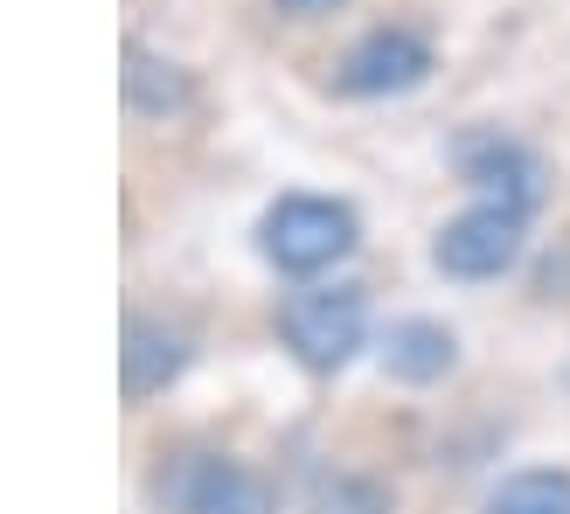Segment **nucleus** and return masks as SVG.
Listing matches in <instances>:
<instances>
[{"label": "nucleus", "instance_id": "nucleus-4", "mask_svg": "<svg viewBox=\"0 0 570 514\" xmlns=\"http://www.w3.org/2000/svg\"><path fill=\"white\" fill-rule=\"evenodd\" d=\"M432 257H439L445 278H501L522 257V209L480 202L466 216H452L439 230V244H432Z\"/></svg>", "mask_w": 570, "mask_h": 514}, {"label": "nucleus", "instance_id": "nucleus-3", "mask_svg": "<svg viewBox=\"0 0 570 514\" xmlns=\"http://www.w3.org/2000/svg\"><path fill=\"white\" fill-rule=\"evenodd\" d=\"M278 334L306 368H341L362 348V293L355 285H306L278 306Z\"/></svg>", "mask_w": 570, "mask_h": 514}, {"label": "nucleus", "instance_id": "nucleus-7", "mask_svg": "<svg viewBox=\"0 0 570 514\" xmlns=\"http://www.w3.org/2000/svg\"><path fill=\"white\" fill-rule=\"evenodd\" d=\"M466 181L494 188V202L522 209V216L535 202V160L515 147V139H473V147H466Z\"/></svg>", "mask_w": 570, "mask_h": 514}, {"label": "nucleus", "instance_id": "nucleus-12", "mask_svg": "<svg viewBox=\"0 0 570 514\" xmlns=\"http://www.w3.org/2000/svg\"><path fill=\"white\" fill-rule=\"evenodd\" d=\"M278 8H293V14H321V8H334V0H278Z\"/></svg>", "mask_w": 570, "mask_h": 514}, {"label": "nucleus", "instance_id": "nucleus-11", "mask_svg": "<svg viewBox=\"0 0 570 514\" xmlns=\"http://www.w3.org/2000/svg\"><path fill=\"white\" fill-rule=\"evenodd\" d=\"M126 63H132V70H126V91H132L139 105H160V111H167V105H181V77H175V70H167V77H154L160 63H154L147 49H132Z\"/></svg>", "mask_w": 570, "mask_h": 514}, {"label": "nucleus", "instance_id": "nucleus-8", "mask_svg": "<svg viewBox=\"0 0 570 514\" xmlns=\"http://www.w3.org/2000/svg\"><path fill=\"white\" fill-rule=\"evenodd\" d=\"M383 368L390 376H404V383H432L452 368V334L439 320H404V327H390L383 334Z\"/></svg>", "mask_w": 570, "mask_h": 514}, {"label": "nucleus", "instance_id": "nucleus-9", "mask_svg": "<svg viewBox=\"0 0 570 514\" xmlns=\"http://www.w3.org/2000/svg\"><path fill=\"white\" fill-rule=\"evenodd\" d=\"M488 514H570V473H515Z\"/></svg>", "mask_w": 570, "mask_h": 514}, {"label": "nucleus", "instance_id": "nucleus-10", "mask_svg": "<svg viewBox=\"0 0 570 514\" xmlns=\"http://www.w3.org/2000/svg\"><path fill=\"white\" fill-rule=\"evenodd\" d=\"M313 514H390V494L376 480H355V473H334L321 494H313Z\"/></svg>", "mask_w": 570, "mask_h": 514}, {"label": "nucleus", "instance_id": "nucleus-6", "mask_svg": "<svg viewBox=\"0 0 570 514\" xmlns=\"http://www.w3.org/2000/svg\"><path fill=\"white\" fill-rule=\"evenodd\" d=\"M119 362H126V396H132V404H147L154 389H167V383L181 376L188 340H181L175 327H167V320H132V327H126Z\"/></svg>", "mask_w": 570, "mask_h": 514}, {"label": "nucleus", "instance_id": "nucleus-1", "mask_svg": "<svg viewBox=\"0 0 570 514\" xmlns=\"http://www.w3.org/2000/svg\"><path fill=\"white\" fill-rule=\"evenodd\" d=\"M355 250V209L327 195H278L265 209V257L293 278H313Z\"/></svg>", "mask_w": 570, "mask_h": 514}, {"label": "nucleus", "instance_id": "nucleus-5", "mask_svg": "<svg viewBox=\"0 0 570 514\" xmlns=\"http://www.w3.org/2000/svg\"><path fill=\"white\" fill-rule=\"evenodd\" d=\"M424 77H432V42L417 28H368L341 56V91L355 98H396V91H417Z\"/></svg>", "mask_w": 570, "mask_h": 514}, {"label": "nucleus", "instance_id": "nucleus-2", "mask_svg": "<svg viewBox=\"0 0 570 514\" xmlns=\"http://www.w3.org/2000/svg\"><path fill=\"white\" fill-rule=\"evenodd\" d=\"M160 507L175 514H272V487L223 452H181L154 473Z\"/></svg>", "mask_w": 570, "mask_h": 514}]
</instances>
